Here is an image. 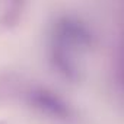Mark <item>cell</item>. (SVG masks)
Here are the masks:
<instances>
[{"mask_svg":"<svg viewBox=\"0 0 124 124\" xmlns=\"http://www.w3.org/2000/svg\"><path fill=\"white\" fill-rule=\"evenodd\" d=\"M25 101L31 108L50 118L70 121L75 117V111L66 99H63L57 92L44 86H31L26 89Z\"/></svg>","mask_w":124,"mask_h":124,"instance_id":"7a4b0ae2","label":"cell"},{"mask_svg":"<svg viewBox=\"0 0 124 124\" xmlns=\"http://www.w3.org/2000/svg\"><path fill=\"white\" fill-rule=\"evenodd\" d=\"M50 38V44L72 53L89 50L95 42V34L88 22L73 15H61L55 18L51 23Z\"/></svg>","mask_w":124,"mask_h":124,"instance_id":"6da1fadb","label":"cell"},{"mask_svg":"<svg viewBox=\"0 0 124 124\" xmlns=\"http://www.w3.org/2000/svg\"><path fill=\"white\" fill-rule=\"evenodd\" d=\"M48 61L51 69L69 82H78L80 79V67L72 51H67L61 47L50 44L48 48Z\"/></svg>","mask_w":124,"mask_h":124,"instance_id":"3957f363","label":"cell"}]
</instances>
